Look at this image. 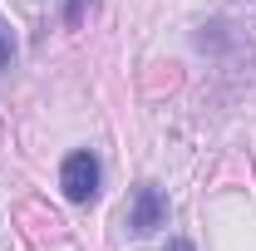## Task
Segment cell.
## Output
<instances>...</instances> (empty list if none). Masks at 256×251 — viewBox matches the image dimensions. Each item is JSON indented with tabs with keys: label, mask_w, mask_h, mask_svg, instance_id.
Segmentation results:
<instances>
[{
	"label": "cell",
	"mask_w": 256,
	"mask_h": 251,
	"mask_svg": "<svg viewBox=\"0 0 256 251\" xmlns=\"http://www.w3.org/2000/svg\"><path fill=\"white\" fill-rule=\"evenodd\" d=\"M128 226H133V236H153L158 226H168V197H162L158 182H138V188H133Z\"/></svg>",
	"instance_id": "6da1fadb"
},
{
	"label": "cell",
	"mask_w": 256,
	"mask_h": 251,
	"mask_svg": "<svg viewBox=\"0 0 256 251\" xmlns=\"http://www.w3.org/2000/svg\"><path fill=\"white\" fill-rule=\"evenodd\" d=\"M60 188L69 202H94L98 197V158L94 153H69L60 168Z\"/></svg>",
	"instance_id": "7a4b0ae2"
},
{
	"label": "cell",
	"mask_w": 256,
	"mask_h": 251,
	"mask_svg": "<svg viewBox=\"0 0 256 251\" xmlns=\"http://www.w3.org/2000/svg\"><path fill=\"white\" fill-rule=\"evenodd\" d=\"M10 60H15V40H10V30L0 25V69H10Z\"/></svg>",
	"instance_id": "3957f363"
},
{
	"label": "cell",
	"mask_w": 256,
	"mask_h": 251,
	"mask_svg": "<svg viewBox=\"0 0 256 251\" xmlns=\"http://www.w3.org/2000/svg\"><path fill=\"white\" fill-rule=\"evenodd\" d=\"M79 15H84V0H69V10H64V20H69V25H79Z\"/></svg>",
	"instance_id": "277c9868"
},
{
	"label": "cell",
	"mask_w": 256,
	"mask_h": 251,
	"mask_svg": "<svg viewBox=\"0 0 256 251\" xmlns=\"http://www.w3.org/2000/svg\"><path fill=\"white\" fill-rule=\"evenodd\" d=\"M168 251H197V246H192L188 236H172V242H168Z\"/></svg>",
	"instance_id": "5b68a950"
}]
</instances>
